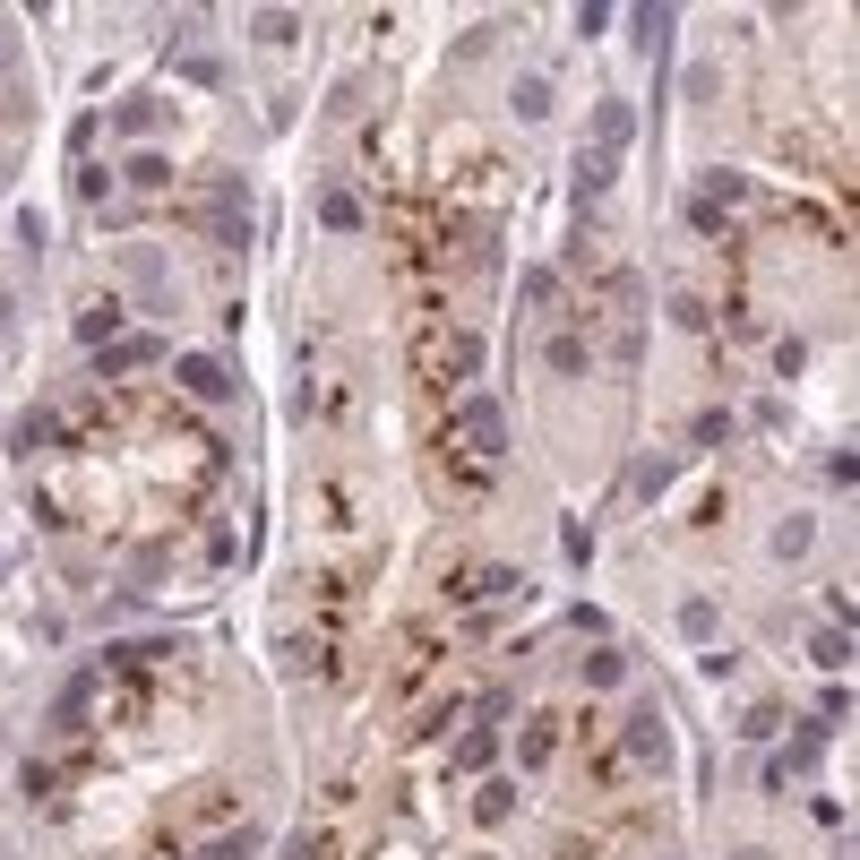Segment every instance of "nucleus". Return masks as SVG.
<instances>
[{"mask_svg": "<svg viewBox=\"0 0 860 860\" xmlns=\"http://www.w3.org/2000/svg\"><path fill=\"white\" fill-rule=\"evenodd\" d=\"M181 387H198V396H224V370H215V362H181Z\"/></svg>", "mask_w": 860, "mask_h": 860, "instance_id": "1", "label": "nucleus"}]
</instances>
